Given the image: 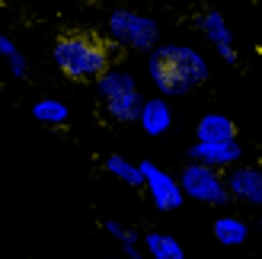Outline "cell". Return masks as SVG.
Instances as JSON below:
<instances>
[{"label": "cell", "instance_id": "6da1fadb", "mask_svg": "<svg viewBox=\"0 0 262 259\" xmlns=\"http://www.w3.org/2000/svg\"><path fill=\"white\" fill-rule=\"evenodd\" d=\"M147 77L163 96H189L211 77V64L192 45H163L150 51Z\"/></svg>", "mask_w": 262, "mask_h": 259}, {"label": "cell", "instance_id": "7a4b0ae2", "mask_svg": "<svg viewBox=\"0 0 262 259\" xmlns=\"http://www.w3.org/2000/svg\"><path fill=\"white\" fill-rule=\"evenodd\" d=\"M51 58H55V68L74 83H96L112 68L106 42L93 32H61L55 38Z\"/></svg>", "mask_w": 262, "mask_h": 259}, {"label": "cell", "instance_id": "3957f363", "mask_svg": "<svg viewBox=\"0 0 262 259\" xmlns=\"http://www.w3.org/2000/svg\"><path fill=\"white\" fill-rule=\"evenodd\" d=\"M96 93H99V102H102V109H106V115H109L115 125H131V122H138V112H141V106H144V99H141L138 80H135L128 71L109 68V71L96 80Z\"/></svg>", "mask_w": 262, "mask_h": 259}, {"label": "cell", "instance_id": "277c9868", "mask_svg": "<svg viewBox=\"0 0 262 259\" xmlns=\"http://www.w3.org/2000/svg\"><path fill=\"white\" fill-rule=\"evenodd\" d=\"M106 38L128 48V51H147L150 55L157 48V42H160V26L147 13L119 7L106 16Z\"/></svg>", "mask_w": 262, "mask_h": 259}, {"label": "cell", "instance_id": "5b68a950", "mask_svg": "<svg viewBox=\"0 0 262 259\" xmlns=\"http://www.w3.org/2000/svg\"><path fill=\"white\" fill-rule=\"evenodd\" d=\"M179 186L186 192V199L208 205V208H227V205H233L230 189H227V173L217 170V166L186 160L179 170Z\"/></svg>", "mask_w": 262, "mask_h": 259}, {"label": "cell", "instance_id": "8992f818", "mask_svg": "<svg viewBox=\"0 0 262 259\" xmlns=\"http://www.w3.org/2000/svg\"><path fill=\"white\" fill-rule=\"evenodd\" d=\"M144 170V189H147V199L157 211H176L186 202V192L179 186V176H173L169 170H163L160 163L154 160H141Z\"/></svg>", "mask_w": 262, "mask_h": 259}, {"label": "cell", "instance_id": "52a82bcc", "mask_svg": "<svg viewBox=\"0 0 262 259\" xmlns=\"http://www.w3.org/2000/svg\"><path fill=\"white\" fill-rule=\"evenodd\" d=\"M230 199L246 208H262V163H237L227 170Z\"/></svg>", "mask_w": 262, "mask_h": 259}, {"label": "cell", "instance_id": "ba28073f", "mask_svg": "<svg viewBox=\"0 0 262 259\" xmlns=\"http://www.w3.org/2000/svg\"><path fill=\"white\" fill-rule=\"evenodd\" d=\"M189 160H199V163H208V166H217V170H230V166L243 163L246 157V147L240 144V138L233 141H195V144L186 150Z\"/></svg>", "mask_w": 262, "mask_h": 259}, {"label": "cell", "instance_id": "9c48e42d", "mask_svg": "<svg viewBox=\"0 0 262 259\" xmlns=\"http://www.w3.org/2000/svg\"><path fill=\"white\" fill-rule=\"evenodd\" d=\"M199 29L205 35V42L221 55V61H227V64H237L240 61L237 45H233V32H230V26H227V19H224V13H221V10H214V7L202 10Z\"/></svg>", "mask_w": 262, "mask_h": 259}, {"label": "cell", "instance_id": "30bf717a", "mask_svg": "<svg viewBox=\"0 0 262 259\" xmlns=\"http://www.w3.org/2000/svg\"><path fill=\"white\" fill-rule=\"evenodd\" d=\"M138 125L144 128V135H147V138L166 135L169 128H173V109H169V102H166L163 96L144 99V106H141V112H138Z\"/></svg>", "mask_w": 262, "mask_h": 259}, {"label": "cell", "instance_id": "8fae6325", "mask_svg": "<svg viewBox=\"0 0 262 259\" xmlns=\"http://www.w3.org/2000/svg\"><path fill=\"white\" fill-rule=\"evenodd\" d=\"M240 138L237 122L224 112H205L195 125V141H233Z\"/></svg>", "mask_w": 262, "mask_h": 259}, {"label": "cell", "instance_id": "7c38bea8", "mask_svg": "<svg viewBox=\"0 0 262 259\" xmlns=\"http://www.w3.org/2000/svg\"><path fill=\"white\" fill-rule=\"evenodd\" d=\"M211 234L221 247H243V243L250 240V224H246L240 214H221V218H214Z\"/></svg>", "mask_w": 262, "mask_h": 259}, {"label": "cell", "instance_id": "4fadbf2b", "mask_svg": "<svg viewBox=\"0 0 262 259\" xmlns=\"http://www.w3.org/2000/svg\"><path fill=\"white\" fill-rule=\"evenodd\" d=\"M102 170H106L112 179L131 186V189H144V170H141V163H131L128 157H122V154H109V157L102 160Z\"/></svg>", "mask_w": 262, "mask_h": 259}, {"label": "cell", "instance_id": "5bb4252c", "mask_svg": "<svg viewBox=\"0 0 262 259\" xmlns=\"http://www.w3.org/2000/svg\"><path fill=\"white\" fill-rule=\"evenodd\" d=\"M144 250L150 259H186V250L173 234H163V230H147L144 234Z\"/></svg>", "mask_w": 262, "mask_h": 259}, {"label": "cell", "instance_id": "9a60e30c", "mask_svg": "<svg viewBox=\"0 0 262 259\" xmlns=\"http://www.w3.org/2000/svg\"><path fill=\"white\" fill-rule=\"evenodd\" d=\"M32 119L38 125H48V128H64L71 122V109L64 106L61 99H55V96H42L32 106Z\"/></svg>", "mask_w": 262, "mask_h": 259}, {"label": "cell", "instance_id": "2e32d148", "mask_svg": "<svg viewBox=\"0 0 262 259\" xmlns=\"http://www.w3.org/2000/svg\"><path fill=\"white\" fill-rule=\"evenodd\" d=\"M0 58L7 61V68H10V74L16 77V80H23V77L29 74V61H26V55L19 51V45L13 42L10 35H0Z\"/></svg>", "mask_w": 262, "mask_h": 259}, {"label": "cell", "instance_id": "e0dca14e", "mask_svg": "<svg viewBox=\"0 0 262 259\" xmlns=\"http://www.w3.org/2000/svg\"><path fill=\"white\" fill-rule=\"evenodd\" d=\"M119 243H122V250H125L128 259H144V256H147V250H144V237H138L135 230H128Z\"/></svg>", "mask_w": 262, "mask_h": 259}, {"label": "cell", "instance_id": "ac0fdd59", "mask_svg": "<svg viewBox=\"0 0 262 259\" xmlns=\"http://www.w3.org/2000/svg\"><path fill=\"white\" fill-rule=\"evenodd\" d=\"M102 227H106V234H112L115 240H122V237L128 234V227H125L122 221H115V218H106V221H102Z\"/></svg>", "mask_w": 262, "mask_h": 259}, {"label": "cell", "instance_id": "d6986e66", "mask_svg": "<svg viewBox=\"0 0 262 259\" xmlns=\"http://www.w3.org/2000/svg\"><path fill=\"white\" fill-rule=\"evenodd\" d=\"M7 4H16V0H0V7H7Z\"/></svg>", "mask_w": 262, "mask_h": 259}, {"label": "cell", "instance_id": "ffe728a7", "mask_svg": "<svg viewBox=\"0 0 262 259\" xmlns=\"http://www.w3.org/2000/svg\"><path fill=\"white\" fill-rule=\"evenodd\" d=\"M259 163H262V144H259Z\"/></svg>", "mask_w": 262, "mask_h": 259}, {"label": "cell", "instance_id": "44dd1931", "mask_svg": "<svg viewBox=\"0 0 262 259\" xmlns=\"http://www.w3.org/2000/svg\"><path fill=\"white\" fill-rule=\"evenodd\" d=\"M259 230H262V218H259Z\"/></svg>", "mask_w": 262, "mask_h": 259}]
</instances>
